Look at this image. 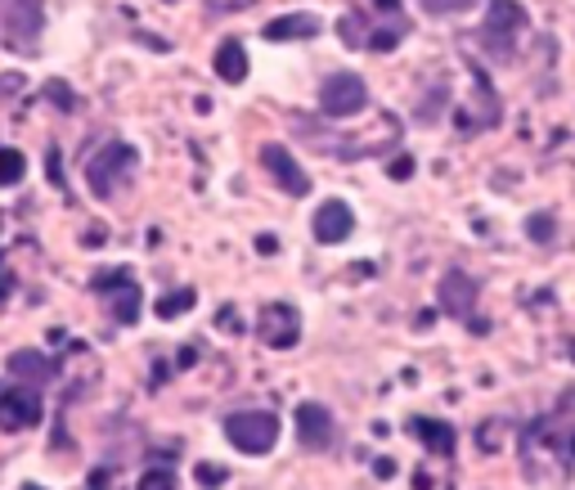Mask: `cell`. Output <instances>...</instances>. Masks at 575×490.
I'll use <instances>...</instances> for the list:
<instances>
[{"instance_id": "cell-1", "label": "cell", "mask_w": 575, "mask_h": 490, "mask_svg": "<svg viewBox=\"0 0 575 490\" xmlns=\"http://www.w3.org/2000/svg\"><path fill=\"white\" fill-rule=\"evenodd\" d=\"M526 32V10L517 0H490V14L486 23L477 27V46L490 55V59H513L517 55V36Z\"/></svg>"}, {"instance_id": "cell-2", "label": "cell", "mask_w": 575, "mask_h": 490, "mask_svg": "<svg viewBox=\"0 0 575 490\" xmlns=\"http://www.w3.org/2000/svg\"><path fill=\"white\" fill-rule=\"evenodd\" d=\"M135 167H140V154L131 144H122V140H112V144H104L99 154L86 163V184H91V194L95 199H112L122 190V184L135 176Z\"/></svg>"}, {"instance_id": "cell-3", "label": "cell", "mask_w": 575, "mask_h": 490, "mask_svg": "<svg viewBox=\"0 0 575 490\" xmlns=\"http://www.w3.org/2000/svg\"><path fill=\"white\" fill-rule=\"evenodd\" d=\"M225 437L235 450H243V455H271L279 445V419L265 409H239L225 419Z\"/></svg>"}, {"instance_id": "cell-4", "label": "cell", "mask_w": 575, "mask_h": 490, "mask_svg": "<svg viewBox=\"0 0 575 490\" xmlns=\"http://www.w3.org/2000/svg\"><path fill=\"white\" fill-rule=\"evenodd\" d=\"M0 32H5L10 50L32 55L46 32V0H10L5 14H0Z\"/></svg>"}, {"instance_id": "cell-5", "label": "cell", "mask_w": 575, "mask_h": 490, "mask_svg": "<svg viewBox=\"0 0 575 490\" xmlns=\"http://www.w3.org/2000/svg\"><path fill=\"white\" fill-rule=\"evenodd\" d=\"M369 108V91L356 72H328L320 86V112L324 118H356Z\"/></svg>"}, {"instance_id": "cell-6", "label": "cell", "mask_w": 575, "mask_h": 490, "mask_svg": "<svg viewBox=\"0 0 575 490\" xmlns=\"http://www.w3.org/2000/svg\"><path fill=\"white\" fill-rule=\"evenodd\" d=\"M36 423H41V396H36L32 383H19V387L0 392V428L23 432V428H36Z\"/></svg>"}, {"instance_id": "cell-7", "label": "cell", "mask_w": 575, "mask_h": 490, "mask_svg": "<svg viewBox=\"0 0 575 490\" xmlns=\"http://www.w3.org/2000/svg\"><path fill=\"white\" fill-rule=\"evenodd\" d=\"M95 292H104V297H108L112 320H118V324H135V320H140V301H144V292L135 288V279H131L127 271L95 275Z\"/></svg>"}, {"instance_id": "cell-8", "label": "cell", "mask_w": 575, "mask_h": 490, "mask_svg": "<svg viewBox=\"0 0 575 490\" xmlns=\"http://www.w3.org/2000/svg\"><path fill=\"white\" fill-rule=\"evenodd\" d=\"M261 167L279 180L284 194H292V199H306V194H311V176L301 171V163L288 154L284 144H265V148H261Z\"/></svg>"}, {"instance_id": "cell-9", "label": "cell", "mask_w": 575, "mask_h": 490, "mask_svg": "<svg viewBox=\"0 0 575 490\" xmlns=\"http://www.w3.org/2000/svg\"><path fill=\"white\" fill-rule=\"evenodd\" d=\"M256 337L265 347L288 351V347H297V337H301V315L292 307H265L261 320H256Z\"/></svg>"}, {"instance_id": "cell-10", "label": "cell", "mask_w": 575, "mask_h": 490, "mask_svg": "<svg viewBox=\"0 0 575 490\" xmlns=\"http://www.w3.org/2000/svg\"><path fill=\"white\" fill-rule=\"evenodd\" d=\"M297 441L306 450H333L337 445V432H333V414L315 401L297 405Z\"/></svg>"}, {"instance_id": "cell-11", "label": "cell", "mask_w": 575, "mask_h": 490, "mask_svg": "<svg viewBox=\"0 0 575 490\" xmlns=\"http://www.w3.org/2000/svg\"><path fill=\"white\" fill-rule=\"evenodd\" d=\"M436 297H441V311H450L454 320H468L472 307H477V279L464 275V271H445Z\"/></svg>"}, {"instance_id": "cell-12", "label": "cell", "mask_w": 575, "mask_h": 490, "mask_svg": "<svg viewBox=\"0 0 575 490\" xmlns=\"http://www.w3.org/2000/svg\"><path fill=\"white\" fill-rule=\"evenodd\" d=\"M311 230H315L320 243H342V239H351L356 216H351V207L342 203V199H328V203H320V212H315V220H311Z\"/></svg>"}, {"instance_id": "cell-13", "label": "cell", "mask_w": 575, "mask_h": 490, "mask_svg": "<svg viewBox=\"0 0 575 490\" xmlns=\"http://www.w3.org/2000/svg\"><path fill=\"white\" fill-rule=\"evenodd\" d=\"M265 41H275V46H284V41H311V36H320V19L315 14H284V19H275V23H265Z\"/></svg>"}, {"instance_id": "cell-14", "label": "cell", "mask_w": 575, "mask_h": 490, "mask_svg": "<svg viewBox=\"0 0 575 490\" xmlns=\"http://www.w3.org/2000/svg\"><path fill=\"white\" fill-rule=\"evenodd\" d=\"M10 373H14L19 383L41 387V383H50L55 373H59V364H55L50 356H41V351H14V356H10Z\"/></svg>"}, {"instance_id": "cell-15", "label": "cell", "mask_w": 575, "mask_h": 490, "mask_svg": "<svg viewBox=\"0 0 575 490\" xmlns=\"http://www.w3.org/2000/svg\"><path fill=\"white\" fill-rule=\"evenodd\" d=\"M216 77L229 86H239L248 77V55H243V41H235V36L216 46Z\"/></svg>"}, {"instance_id": "cell-16", "label": "cell", "mask_w": 575, "mask_h": 490, "mask_svg": "<svg viewBox=\"0 0 575 490\" xmlns=\"http://www.w3.org/2000/svg\"><path fill=\"white\" fill-rule=\"evenodd\" d=\"M414 428V437L423 441L432 455H454V445H458V437H454V428L450 423H441V419H414L409 423Z\"/></svg>"}, {"instance_id": "cell-17", "label": "cell", "mask_w": 575, "mask_h": 490, "mask_svg": "<svg viewBox=\"0 0 575 490\" xmlns=\"http://www.w3.org/2000/svg\"><path fill=\"white\" fill-rule=\"evenodd\" d=\"M199 301V292L194 288H180V292H167V297H158V315L163 320H176V315H184L189 307Z\"/></svg>"}, {"instance_id": "cell-18", "label": "cell", "mask_w": 575, "mask_h": 490, "mask_svg": "<svg viewBox=\"0 0 575 490\" xmlns=\"http://www.w3.org/2000/svg\"><path fill=\"white\" fill-rule=\"evenodd\" d=\"M27 176V158L19 148H0V184H19Z\"/></svg>"}, {"instance_id": "cell-19", "label": "cell", "mask_w": 575, "mask_h": 490, "mask_svg": "<svg viewBox=\"0 0 575 490\" xmlns=\"http://www.w3.org/2000/svg\"><path fill=\"white\" fill-rule=\"evenodd\" d=\"M450 99V82H436V95H423V104H418V112L414 118L423 122V127H432L436 118H441V104Z\"/></svg>"}, {"instance_id": "cell-20", "label": "cell", "mask_w": 575, "mask_h": 490, "mask_svg": "<svg viewBox=\"0 0 575 490\" xmlns=\"http://www.w3.org/2000/svg\"><path fill=\"white\" fill-rule=\"evenodd\" d=\"M418 5H423L432 19H454V14H468L477 0H418Z\"/></svg>"}, {"instance_id": "cell-21", "label": "cell", "mask_w": 575, "mask_h": 490, "mask_svg": "<svg viewBox=\"0 0 575 490\" xmlns=\"http://www.w3.org/2000/svg\"><path fill=\"white\" fill-rule=\"evenodd\" d=\"M526 235H530L535 243H549V239L558 235V220H553L549 212H535V216L526 220Z\"/></svg>"}, {"instance_id": "cell-22", "label": "cell", "mask_w": 575, "mask_h": 490, "mask_svg": "<svg viewBox=\"0 0 575 490\" xmlns=\"http://www.w3.org/2000/svg\"><path fill=\"white\" fill-rule=\"evenodd\" d=\"M140 490H176V473L171 468H148L140 477Z\"/></svg>"}, {"instance_id": "cell-23", "label": "cell", "mask_w": 575, "mask_h": 490, "mask_svg": "<svg viewBox=\"0 0 575 490\" xmlns=\"http://www.w3.org/2000/svg\"><path fill=\"white\" fill-rule=\"evenodd\" d=\"M337 27H342V41H347V46H369L364 23H356V14H347V19H342Z\"/></svg>"}, {"instance_id": "cell-24", "label": "cell", "mask_w": 575, "mask_h": 490, "mask_svg": "<svg viewBox=\"0 0 575 490\" xmlns=\"http://www.w3.org/2000/svg\"><path fill=\"white\" fill-rule=\"evenodd\" d=\"M400 32H405V27H396V32H392V27H382V32H373V41H369V46H373V50H392V46H400Z\"/></svg>"}, {"instance_id": "cell-25", "label": "cell", "mask_w": 575, "mask_h": 490, "mask_svg": "<svg viewBox=\"0 0 575 490\" xmlns=\"http://www.w3.org/2000/svg\"><path fill=\"white\" fill-rule=\"evenodd\" d=\"M387 171H392V180H409V176H414V158H409V154H400V158H392V167H387Z\"/></svg>"}, {"instance_id": "cell-26", "label": "cell", "mask_w": 575, "mask_h": 490, "mask_svg": "<svg viewBox=\"0 0 575 490\" xmlns=\"http://www.w3.org/2000/svg\"><path fill=\"white\" fill-rule=\"evenodd\" d=\"M225 477H229V473H225L220 464H203V468H199V481H203V486H220Z\"/></svg>"}, {"instance_id": "cell-27", "label": "cell", "mask_w": 575, "mask_h": 490, "mask_svg": "<svg viewBox=\"0 0 575 490\" xmlns=\"http://www.w3.org/2000/svg\"><path fill=\"white\" fill-rule=\"evenodd\" d=\"M46 171H50V180H55V184H63V167H59V154H50V158H46Z\"/></svg>"}, {"instance_id": "cell-28", "label": "cell", "mask_w": 575, "mask_h": 490, "mask_svg": "<svg viewBox=\"0 0 575 490\" xmlns=\"http://www.w3.org/2000/svg\"><path fill=\"white\" fill-rule=\"evenodd\" d=\"M91 490H112V477H108V473H104V468H99V473H95V477H91Z\"/></svg>"}, {"instance_id": "cell-29", "label": "cell", "mask_w": 575, "mask_h": 490, "mask_svg": "<svg viewBox=\"0 0 575 490\" xmlns=\"http://www.w3.org/2000/svg\"><path fill=\"white\" fill-rule=\"evenodd\" d=\"M10 288H14V279H10L5 271H0V297H10Z\"/></svg>"}, {"instance_id": "cell-30", "label": "cell", "mask_w": 575, "mask_h": 490, "mask_svg": "<svg viewBox=\"0 0 575 490\" xmlns=\"http://www.w3.org/2000/svg\"><path fill=\"white\" fill-rule=\"evenodd\" d=\"M378 10H400V0H373Z\"/></svg>"}, {"instance_id": "cell-31", "label": "cell", "mask_w": 575, "mask_h": 490, "mask_svg": "<svg viewBox=\"0 0 575 490\" xmlns=\"http://www.w3.org/2000/svg\"><path fill=\"white\" fill-rule=\"evenodd\" d=\"M27 490H36V486H27Z\"/></svg>"}]
</instances>
